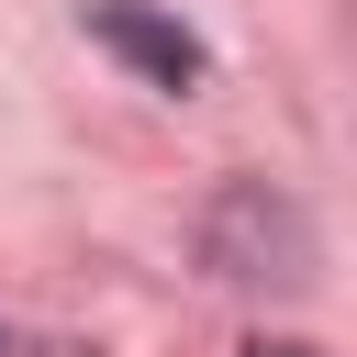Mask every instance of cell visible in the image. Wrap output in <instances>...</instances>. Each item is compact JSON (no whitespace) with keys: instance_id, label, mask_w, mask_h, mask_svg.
<instances>
[{"instance_id":"2","label":"cell","mask_w":357,"mask_h":357,"mask_svg":"<svg viewBox=\"0 0 357 357\" xmlns=\"http://www.w3.org/2000/svg\"><path fill=\"white\" fill-rule=\"evenodd\" d=\"M257 357H312V346H257Z\"/></svg>"},{"instance_id":"1","label":"cell","mask_w":357,"mask_h":357,"mask_svg":"<svg viewBox=\"0 0 357 357\" xmlns=\"http://www.w3.org/2000/svg\"><path fill=\"white\" fill-rule=\"evenodd\" d=\"M89 33H100L112 56H134V67L156 78V89H190V78H201V45H190L178 22H156V11H134V0H100V11H89Z\"/></svg>"}]
</instances>
